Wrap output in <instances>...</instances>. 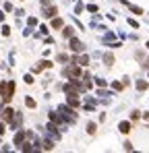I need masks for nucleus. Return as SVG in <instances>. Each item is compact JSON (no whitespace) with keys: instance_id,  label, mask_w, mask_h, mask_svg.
<instances>
[{"instance_id":"f257e3e1","label":"nucleus","mask_w":149,"mask_h":153,"mask_svg":"<svg viewBox=\"0 0 149 153\" xmlns=\"http://www.w3.org/2000/svg\"><path fill=\"white\" fill-rule=\"evenodd\" d=\"M12 91H15V83L10 81L8 85H0V93L4 97V102H10L12 99Z\"/></svg>"},{"instance_id":"f03ea898","label":"nucleus","mask_w":149,"mask_h":153,"mask_svg":"<svg viewBox=\"0 0 149 153\" xmlns=\"http://www.w3.org/2000/svg\"><path fill=\"white\" fill-rule=\"evenodd\" d=\"M12 116H15V110L6 108V110L2 112V120H4V122H10V120H12Z\"/></svg>"},{"instance_id":"7ed1b4c3","label":"nucleus","mask_w":149,"mask_h":153,"mask_svg":"<svg viewBox=\"0 0 149 153\" xmlns=\"http://www.w3.org/2000/svg\"><path fill=\"white\" fill-rule=\"evenodd\" d=\"M70 50H75V52H83V43H81L79 39H70Z\"/></svg>"},{"instance_id":"20e7f679","label":"nucleus","mask_w":149,"mask_h":153,"mask_svg":"<svg viewBox=\"0 0 149 153\" xmlns=\"http://www.w3.org/2000/svg\"><path fill=\"white\" fill-rule=\"evenodd\" d=\"M56 15V6H46L44 8V17H54Z\"/></svg>"},{"instance_id":"39448f33","label":"nucleus","mask_w":149,"mask_h":153,"mask_svg":"<svg viewBox=\"0 0 149 153\" xmlns=\"http://www.w3.org/2000/svg\"><path fill=\"white\" fill-rule=\"evenodd\" d=\"M118 128H120V132H124V135H126V132H131V124H128V122H120V126H118Z\"/></svg>"},{"instance_id":"423d86ee","label":"nucleus","mask_w":149,"mask_h":153,"mask_svg":"<svg viewBox=\"0 0 149 153\" xmlns=\"http://www.w3.org/2000/svg\"><path fill=\"white\" fill-rule=\"evenodd\" d=\"M23 139H25V135H23V132H17V135H15V145H21Z\"/></svg>"},{"instance_id":"0eeeda50","label":"nucleus","mask_w":149,"mask_h":153,"mask_svg":"<svg viewBox=\"0 0 149 153\" xmlns=\"http://www.w3.org/2000/svg\"><path fill=\"white\" fill-rule=\"evenodd\" d=\"M52 27H54V29H60V27H62V19H54V21H52Z\"/></svg>"},{"instance_id":"6e6552de","label":"nucleus","mask_w":149,"mask_h":153,"mask_svg":"<svg viewBox=\"0 0 149 153\" xmlns=\"http://www.w3.org/2000/svg\"><path fill=\"white\" fill-rule=\"evenodd\" d=\"M68 104H70V106H79V99L75 97V93H73V95H68Z\"/></svg>"},{"instance_id":"1a4fd4ad","label":"nucleus","mask_w":149,"mask_h":153,"mask_svg":"<svg viewBox=\"0 0 149 153\" xmlns=\"http://www.w3.org/2000/svg\"><path fill=\"white\" fill-rule=\"evenodd\" d=\"M44 149H48V151H50V149H54V143H52L50 139H48V141H44Z\"/></svg>"},{"instance_id":"9d476101","label":"nucleus","mask_w":149,"mask_h":153,"mask_svg":"<svg viewBox=\"0 0 149 153\" xmlns=\"http://www.w3.org/2000/svg\"><path fill=\"white\" fill-rule=\"evenodd\" d=\"M64 38H73V27H64Z\"/></svg>"},{"instance_id":"9b49d317","label":"nucleus","mask_w":149,"mask_h":153,"mask_svg":"<svg viewBox=\"0 0 149 153\" xmlns=\"http://www.w3.org/2000/svg\"><path fill=\"white\" fill-rule=\"evenodd\" d=\"M137 89H141V91L147 89V83H145V81H137Z\"/></svg>"},{"instance_id":"f8f14e48","label":"nucleus","mask_w":149,"mask_h":153,"mask_svg":"<svg viewBox=\"0 0 149 153\" xmlns=\"http://www.w3.org/2000/svg\"><path fill=\"white\" fill-rule=\"evenodd\" d=\"M25 104H27V106H29V108H35V102H33V99H31V97H27V99H25Z\"/></svg>"},{"instance_id":"ddd939ff","label":"nucleus","mask_w":149,"mask_h":153,"mask_svg":"<svg viewBox=\"0 0 149 153\" xmlns=\"http://www.w3.org/2000/svg\"><path fill=\"white\" fill-rule=\"evenodd\" d=\"M87 132H91V135L95 132V124H93V122H91V124H87Z\"/></svg>"},{"instance_id":"4468645a","label":"nucleus","mask_w":149,"mask_h":153,"mask_svg":"<svg viewBox=\"0 0 149 153\" xmlns=\"http://www.w3.org/2000/svg\"><path fill=\"white\" fill-rule=\"evenodd\" d=\"M103 60H106V64H112L114 58H112V54H108V56H103Z\"/></svg>"},{"instance_id":"2eb2a0df","label":"nucleus","mask_w":149,"mask_h":153,"mask_svg":"<svg viewBox=\"0 0 149 153\" xmlns=\"http://www.w3.org/2000/svg\"><path fill=\"white\" fill-rule=\"evenodd\" d=\"M29 25H31V27H35V25H37V19H35V17H31V19H29Z\"/></svg>"},{"instance_id":"dca6fc26","label":"nucleus","mask_w":149,"mask_h":153,"mask_svg":"<svg viewBox=\"0 0 149 153\" xmlns=\"http://www.w3.org/2000/svg\"><path fill=\"white\" fill-rule=\"evenodd\" d=\"M79 64H89V58H87V56H83V58L79 60Z\"/></svg>"},{"instance_id":"f3484780","label":"nucleus","mask_w":149,"mask_h":153,"mask_svg":"<svg viewBox=\"0 0 149 153\" xmlns=\"http://www.w3.org/2000/svg\"><path fill=\"white\" fill-rule=\"evenodd\" d=\"M122 87H124V83H114V89H116V91H120Z\"/></svg>"},{"instance_id":"a211bd4d","label":"nucleus","mask_w":149,"mask_h":153,"mask_svg":"<svg viewBox=\"0 0 149 153\" xmlns=\"http://www.w3.org/2000/svg\"><path fill=\"white\" fill-rule=\"evenodd\" d=\"M131 10H133V13H137V15H141V13H143V10H141V8H137V6H131Z\"/></svg>"},{"instance_id":"6ab92c4d","label":"nucleus","mask_w":149,"mask_h":153,"mask_svg":"<svg viewBox=\"0 0 149 153\" xmlns=\"http://www.w3.org/2000/svg\"><path fill=\"white\" fill-rule=\"evenodd\" d=\"M8 33H10V29H8V27L4 25V27H2V35H8Z\"/></svg>"},{"instance_id":"aec40b11","label":"nucleus","mask_w":149,"mask_h":153,"mask_svg":"<svg viewBox=\"0 0 149 153\" xmlns=\"http://www.w3.org/2000/svg\"><path fill=\"white\" fill-rule=\"evenodd\" d=\"M147 48H149V43H147Z\"/></svg>"}]
</instances>
